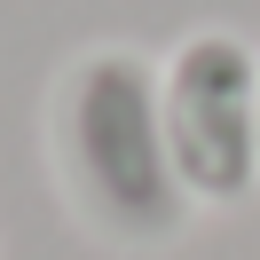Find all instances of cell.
Wrapping results in <instances>:
<instances>
[{
	"instance_id": "obj_2",
	"label": "cell",
	"mask_w": 260,
	"mask_h": 260,
	"mask_svg": "<svg viewBox=\"0 0 260 260\" xmlns=\"http://www.w3.org/2000/svg\"><path fill=\"white\" fill-rule=\"evenodd\" d=\"M158 118L189 205H244L260 189V55L229 24L181 32L158 63Z\"/></svg>"
},
{
	"instance_id": "obj_1",
	"label": "cell",
	"mask_w": 260,
	"mask_h": 260,
	"mask_svg": "<svg viewBox=\"0 0 260 260\" xmlns=\"http://www.w3.org/2000/svg\"><path fill=\"white\" fill-rule=\"evenodd\" d=\"M48 158L71 221L118 252H158L189 229V189L158 118V63L134 48H87L55 79Z\"/></svg>"
}]
</instances>
